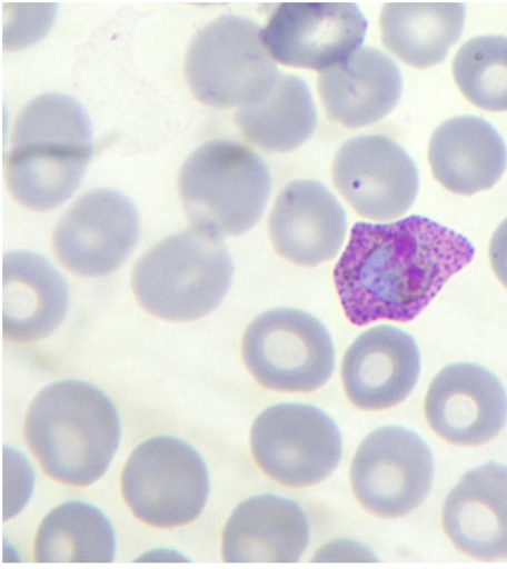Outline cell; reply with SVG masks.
<instances>
[{
  "mask_svg": "<svg viewBox=\"0 0 507 569\" xmlns=\"http://www.w3.org/2000/svg\"><path fill=\"white\" fill-rule=\"evenodd\" d=\"M476 254L469 240L428 218L359 222L335 268L347 319L356 326L410 322Z\"/></svg>",
  "mask_w": 507,
  "mask_h": 569,
  "instance_id": "obj_1",
  "label": "cell"
},
{
  "mask_svg": "<svg viewBox=\"0 0 507 569\" xmlns=\"http://www.w3.org/2000/svg\"><path fill=\"white\" fill-rule=\"evenodd\" d=\"M92 152V126L83 107L70 96L41 94L16 120L8 188L30 210H52L79 188Z\"/></svg>",
  "mask_w": 507,
  "mask_h": 569,
  "instance_id": "obj_2",
  "label": "cell"
},
{
  "mask_svg": "<svg viewBox=\"0 0 507 569\" xmlns=\"http://www.w3.org/2000/svg\"><path fill=\"white\" fill-rule=\"evenodd\" d=\"M115 403L88 382L63 380L31 402L26 437L46 473L60 483L91 486L112 463L120 442Z\"/></svg>",
  "mask_w": 507,
  "mask_h": 569,
  "instance_id": "obj_3",
  "label": "cell"
},
{
  "mask_svg": "<svg viewBox=\"0 0 507 569\" xmlns=\"http://www.w3.org/2000/svg\"><path fill=\"white\" fill-rule=\"evenodd\" d=\"M233 270L222 237L193 227L161 240L138 260L133 289L151 315L192 321L223 301Z\"/></svg>",
  "mask_w": 507,
  "mask_h": 569,
  "instance_id": "obj_4",
  "label": "cell"
},
{
  "mask_svg": "<svg viewBox=\"0 0 507 569\" xmlns=\"http://www.w3.org/2000/svg\"><path fill=\"white\" fill-rule=\"evenodd\" d=\"M179 190L196 228L238 236L256 226L271 192L267 166L256 151L230 140H212L183 163Z\"/></svg>",
  "mask_w": 507,
  "mask_h": 569,
  "instance_id": "obj_5",
  "label": "cell"
},
{
  "mask_svg": "<svg viewBox=\"0 0 507 569\" xmlns=\"http://www.w3.org/2000/svg\"><path fill=\"white\" fill-rule=\"evenodd\" d=\"M262 31L252 20L223 16L197 32L185 71L198 101L218 108L245 107L270 92L281 72Z\"/></svg>",
  "mask_w": 507,
  "mask_h": 569,
  "instance_id": "obj_6",
  "label": "cell"
},
{
  "mask_svg": "<svg viewBox=\"0 0 507 569\" xmlns=\"http://www.w3.org/2000/svg\"><path fill=\"white\" fill-rule=\"evenodd\" d=\"M121 491L142 522L165 529L183 527L200 517L207 505L208 469L189 443L153 437L129 457Z\"/></svg>",
  "mask_w": 507,
  "mask_h": 569,
  "instance_id": "obj_7",
  "label": "cell"
},
{
  "mask_svg": "<svg viewBox=\"0 0 507 569\" xmlns=\"http://www.w3.org/2000/svg\"><path fill=\"white\" fill-rule=\"evenodd\" d=\"M241 352L250 375L275 391H315L335 370L332 337L321 321L301 310L260 315L248 327Z\"/></svg>",
  "mask_w": 507,
  "mask_h": 569,
  "instance_id": "obj_8",
  "label": "cell"
},
{
  "mask_svg": "<svg viewBox=\"0 0 507 569\" xmlns=\"http://www.w3.org/2000/svg\"><path fill=\"white\" fill-rule=\"evenodd\" d=\"M250 446L262 472L291 488L321 483L344 452L335 420L306 403H279L262 411L252 425Z\"/></svg>",
  "mask_w": 507,
  "mask_h": 569,
  "instance_id": "obj_9",
  "label": "cell"
},
{
  "mask_svg": "<svg viewBox=\"0 0 507 569\" xmlns=\"http://www.w3.org/2000/svg\"><path fill=\"white\" fill-rule=\"evenodd\" d=\"M435 473L431 450L420 436L385 426L364 440L352 458L350 483L360 506L380 518H401L420 507Z\"/></svg>",
  "mask_w": 507,
  "mask_h": 569,
  "instance_id": "obj_10",
  "label": "cell"
},
{
  "mask_svg": "<svg viewBox=\"0 0 507 569\" xmlns=\"http://www.w3.org/2000/svg\"><path fill=\"white\" fill-rule=\"evenodd\" d=\"M137 208L125 194L98 189L84 193L54 228L52 243L61 264L83 278L115 272L136 249Z\"/></svg>",
  "mask_w": 507,
  "mask_h": 569,
  "instance_id": "obj_11",
  "label": "cell"
},
{
  "mask_svg": "<svg viewBox=\"0 0 507 569\" xmlns=\"http://www.w3.org/2000/svg\"><path fill=\"white\" fill-rule=\"evenodd\" d=\"M368 21L352 3H280L264 41L275 61L326 71L347 61L367 36Z\"/></svg>",
  "mask_w": 507,
  "mask_h": 569,
  "instance_id": "obj_12",
  "label": "cell"
},
{
  "mask_svg": "<svg viewBox=\"0 0 507 569\" xmlns=\"http://www.w3.org/2000/svg\"><path fill=\"white\" fill-rule=\"evenodd\" d=\"M332 177L358 214L380 222L409 212L420 188L414 160L384 136L348 140L337 152Z\"/></svg>",
  "mask_w": 507,
  "mask_h": 569,
  "instance_id": "obj_13",
  "label": "cell"
},
{
  "mask_svg": "<svg viewBox=\"0 0 507 569\" xmlns=\"http://www.w3.org/2000/svg\"><path fill=\"white\" fill-rule=\"evenodd\" d=\"M431 429L449 443L480 446L498 436L507 420V393L491 371L458 363L440 370L425 402Z\"/></svg>",
  "mask_w": 507,
  "mask_h": 569,
  "instance_id": "obj_14",
  "label": "cell"
},
{
  "mask_svg": "<svg viewBox=\"0 0 507 569\" xmlns=\"http://www.w3.org/2000/svg\"><path fill=\"white\" fill-rule=\"evenodd\" d=\"M421 373L415 339L392 326L372 327L352 343L341 366L348 399L360 410H387L410 396Z\"/></svg>",
  "mask_w": 507,
  "mask_h": 569,
  "instance_id": "obj_15",
  "label": "cell"
},
{
  "mask_svg": "<svg viewBox=\"0 0 507 569\" xmlns=\"http://www.w3.org/2000/svg\"><path fill=\"white\" fill-rule=\"evenodd\" d=\"M269 232L282 258L296 266L316 267L335 259L344 247L347 217L324 183L297 180L275 200Z\"/></svg>",
  "mask_w": 507,
  "mask_h": 569,
  "instance_id": "obj_16",
  "label": "cell"
},
{
  "mask_svg": "<svg viewBox=\"0 0 507 569\" xmlns=\"http://www.w3.org/2000/svg\"><path fill=\"white\" fill-rule=\"evenodd\" d=\"M310 522L299 502L275 495L251 497L236 508L223 532L229 563H295L310 542Z\"/></svg>",
  "mask_w": 507,
  "mask_h": 569,
  "instance_id": "obj_17",
  "label": "cell"
},
{
  "mask_svg": "<svg viewBox=\"0 0 507 569\" xmlns=\"http://www.w3.org/2000/svg\"><path fill=\"white\" fill-rule=\"evenodd\" d=\"M444 528L461 553L507 558V466L490 462L463 477L445 502Z\"/></svg>",
  "mask_w": 507,
  "mask_h": 569,
  "instance_id": "obj_18",
  "label": "cell"
},
{
  "mask_svg": "<svg viewBox=\"0 0 507 569\" xmlns=\"http://www.w3.org/2000/svg\"><path fill=\"white\" fill-rule=\"evenodd\" d=\"M399 66L378 49H359L319 73L318 92L330 120L350 129L378 123L402 94Z\"/></svg>",
  "mask_w": 507,
  "mask_h": 569,
  "instance_id": "obj_19",
  "label": "cell"
},
{
  "mask_svg": "<svg viewBox=\"0 0 507 569\" xmlns=\"http://www.w3.org/2000/svg\"><path fill=\"white\" fill-rule=\"evenodd\" d=\"M68 282L50 262L30 251L3 258V335L18 343L51 335L69 311Z\"/></svg>",
  "mask_w": 507,
  "mask_h": 569,
  "instance_id": "obj_20",
  "label": "cell"
},
{
  "mask_svg": "<svg viewBox=\"0 0 507 569\" xmlns=\"http://www.w3.org/2000/svg\"><path fill=\"white\" fill-rule=\"evenodd\" d=\"M434 178L450 192L470 196L489 190L507 167L501 136L487 120L465 116L438 127L428 147Z\"/></svg>",
  "mask_w": 507,
  "mask_h": 569,
  "instance_id": "obj_21",
  "label": "cell"
},
{
  "mask_svg": "<svg viewBox=\"0 0 507 569\" xmlns=\"http://www.w3.org/2000/svg\"><path fill=\"white\" fill-rule=\"evenodd\" d=\"M465 21L461 3H388L380 17L381 39L405 63L428 69L447 58Z\"/></svg>",
  "mask_w": 507,
  "mask_h": 569,
  "instance_id": "obj_22",
  "label": "cell"
},
{
  "mask_svg": "<svg viewBox=\"0 0 507 569\" xmlns=\"http://www.w3.org/2000/svg\"><path fill=\"white\" fill-rule=\"evenodd\" d=\"M236 123L254 146L269 152L300 148L314 134L317 111L312 93L295 74L280 73L259 101L240 107Z\"/></svg>",
  "mask_w": 507,
  "mask_h": 569,
  "instance_id": "obj_23",
  "label": "cell"
},
{
  "mask_svg": "<svg viewBox=\"0 0 507 569\" xmlns=\"http://www.w3.org/2000/svg\"><path fill=\"white\" fill-rule=\"evenodd\" d=\"M117 550L112 522L83 501L54 508L40 523L36 560L40 563H109Z\"/></svg>",
  "mask_w": 507,
  "mask_h": 569,
  "instance_id": "obj_24",
  "label": "cell"
},
{
  "mask_svg": "<svg viewBox=\"0 0 507 569\" xmlns=\"http://www.w3.org/2000/svg\"><path fill=\"white\" fill-rule=\"evenodd\" d=\"M454 74L469 102L485 111H507V38L467 41L456 54Z\"/></svg>",
  "mask_w": 507,
  "mask_h": 569,
  "instance_id": "obj_25",
  "label": "cell"
},
{
  "mask_svg": "<svg viewBox=\"0 0 507 569\" xmlns=\"http://www.w3.org/2000/svg\"><path fill=\"white\" fill-rule=\"evenodd\" d=\"M377 558L366 546L350 540H337L325 545L315 561H375Z\"/></svg>",
  "mask_w": 507,
  "mask_h": 569,
  "instance_id": "obj_26",
  "label": "cell"
},
{
  "mask_svg": "<svg viewBox=\"0 0 507 569\" xmlns=\"http://www.w3.org/2000/svg\"><path fill=\"white\" fill-rule=\"evenodd\" d=\"M489 253L495 276L507 289V218L496 229L491 238Z\"/></svg>",
  "mask_w": 507,
  "mask_h": 569,
  "instance_id": "obj_27",
  "label": "cell"
}]
</instances>
